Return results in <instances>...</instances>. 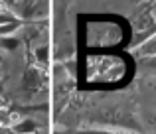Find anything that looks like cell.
Segmentation results:
<instances>
[{
	"instance_id": "obj_1",
	"label": "cell",
	"mask_w": 156,
	"mask_h": 134,
	"mask_svg": "<svg viewBox=\"0 0 156 134\" xmlns=\"http://www.w3.org/2000/svg\"><path fill=\"white\" fill-rule=\"evenodd\" d=\"M14 132L16 134H36V132H38V122L26 119V120H22V122L16 124V126H14Z\"/></svg>"
},
{
	"instance_id": "obj_2",
	"label": "cell",
	"mask_w": 156,
	"mask_h": 134,
	"mask_svg": "<svg viewBox=\"0 0 156 134\" xmlns=\"http://www.w3.org/2000/svg\"><path fill=\"white\" fill-rule=\"evenodd\" d=\"M40 85V73L36 71V69H28L26 75H24V87L28 89V91H32V89H36Z\"/></svg>"
},
{
	"instance_id": "obj_3",
	"label": "cell",
	"mask_w": 156,
	"mask_h": 134,
	"mask_svg": "<svg viewBox=\"0 0 156 134\" xmlns=\"http://www.w3.org/2000/svg\"><path fill=\"white\" fill-rule=\"evenodd\" d=\"M18 43H20L18 38H0V46L8 51H14L16 47H18Z\"/></svg>"
},
{
	"instance_id": "obj_4",
	"label": "cell",
	"mask_w": 156,
	"mask_h": 134,
	"mask_svg": "<svg viewBox=\"0 0 156 134\" xmlns=\"http://www.w3.org/2000/svg\"><path fill=\"white\" fill-rule=\"evenodd\" d=\"M144 122L148 124L152 130H156V112H146L144 115Z\"/></svg>"
},
{
	"instance_id": "obj_5",
	"label": "cell",
	"mask_w": 156,
	"mask_h": 134,
	"mask_svg": "<svg viewBox=\"0 0 156 134\" xmlns=\"http://www.w3.org/2000/svg\"><path fill=\"white\" fill-rule=\"evenodd\" d=\"M36 57L42 63H46L48 61V47H38V50H36Z\"/></svg>"
},
{
	"instance_id": "obj_6",
	"label": "cell",
	"mask_w": 156,
	"mask_h": 134,
	"mask_svg": "<svg viewBox=\"0 0 156 134\" xmlns=\"http://www.w3.org/2000/svg\"><path fill=\"white\" fill-rule=\"evenodd\" d=\"M16 28H18V22H12V24H6V26H0V34L6 36V34H10L12 30H16Z\"/></svg>"
},
{
	"instance_id": "obj_7",
	"label": "cell",
	"mask_w": 156,
	"mask_h": 134,
	"mask_svg": "<svg viewBox=\"0 0 156 134\" xmlns=\"http://www.w3.org/2000/svg\"><path fill=\"white\" fill-rule=\"evenodd\" d=\"M73 134H122V132H105V130H95V132H73Z\"/></svg>"
},
{
	"instance_id": "obj_8",
	"label": "cell",
	"mask_w": 156,
	"mask_h": 134,
	"mask_svg": "<svg viewBox=\"0 0 156 134\" xmlns=\"http://www.w3.org/2000/svg\"><path fill=\"white\" fill-rule=\"evenodd\" d=\"M0 22H2V24H6V22H16V20L14 18H12V16H0Z\"/></svg>"
},
{
	"instance_id": "obj_9",
	"label": "cell",
	"mask_w": 156,
	"mask_h": 134,
	"mask_svg": "<svg viewBox=\"0 0 156 134\" xmlns=\"http://www.w3.org/2000/svg\"><path fill=\"white\" fill-rule=\"evenodd\" d=\"M4 91V85H2V81H0V93H2Z\"/></svg>"
},
{
	"instance_id": "obj_10",
	"label": "cell",
	"mask_w": 156,
	"mask_h": 134,
	"mask_svg": "<svg viewBox=\"0 0 156 134\" xmlns=\"http://www.w3.org/2000/svg\"><path fill=\"white\" fill-rule=\"evenodd\" d=\"M0 65H2V57H0Z\"/></svg>"
},
{
	"instance_id": "obj_11",
	"label": "cell",
	"mask_w": 156,
	"mask_h": 134,
	"mask_svg": "<svg viewBox=\"0 0 156 134\" xmlns=\"http://www.w3.org/2000/svg\"><path fill=\"white\" fill-rule=\"evenodd\" d=\"M36 134H42V132H36Z\"/></svg>"
}]
</instances>
